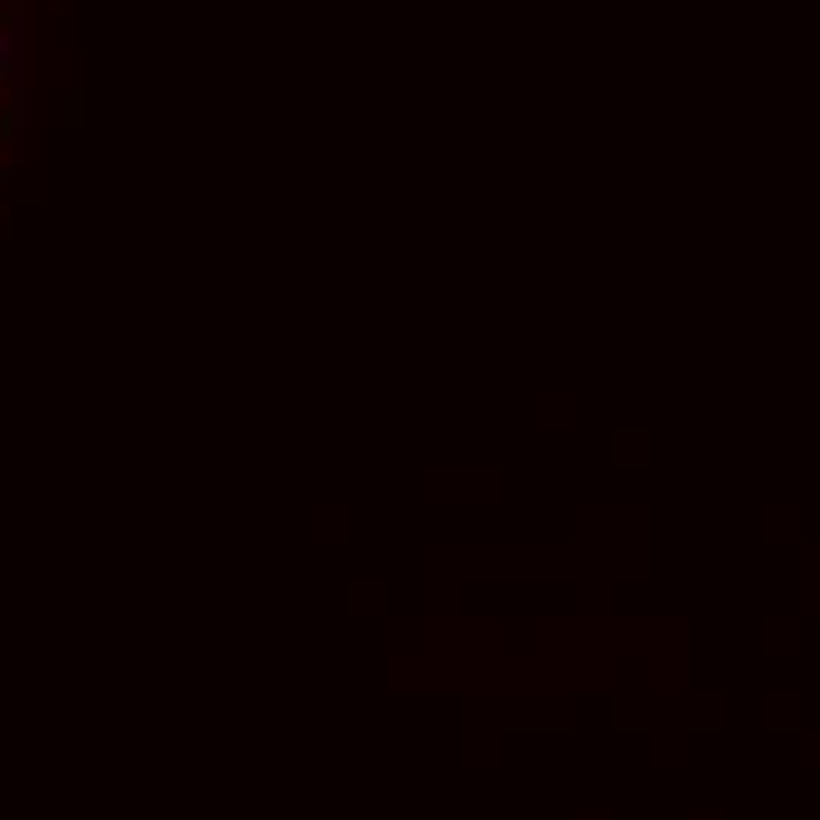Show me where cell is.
Segmentation results:
<instances>
[{"mask_svg":"<svg viewBox=\"0 0 820 820\" xmlns=\"http://www.w3.org/2000/svg\"><path fill=\"white\" fill-rule=\"evenodd\" d=\"M20 123V57H14V24L0 14V161H5Z\"/></svg>","mask_w":820,"mask_h":820,"instance_id":"1","label":"cell"}]
</instances>
